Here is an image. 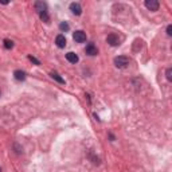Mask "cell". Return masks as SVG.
Segmentation results:
<instances>
[{
  "instance_id": "6",
  "label": "cell",
  "mask_w": 172,
  "mask_h": 172,
  "mask_svg": "<svg viewBox=\"0 0 172 172\" xmlns=\"http://www.w3.org/2000/svg\"><path fill=\"white\" fill-rule=\"evenodd\" d=\"M55 43L59 49H65V46H66V38H65V35L59 34V35L55 38Z\"/></svg>"
},
{
  "instance_id": "8",
  "label": "cell",
  "mask_w": 172,
  "mask_h": 172,
  "mask_svg": "<svg viewBox=\"0 0 172 172\" xmlns=\"http://www.w3.org/2000/svg\"><path fill=\"white\" fill-rule=\"evenodd\" d=\"M66 59H67L69 62H70V63H77V62L79 61L78 55H77L75 53H71V51H70V53H67V54H66Z\"/></svg>"
},
{
  "instance_id": "2",
  "label": "cell",
  "mask_w": 172,
  "mask_h": 172,
  "mask_svg": "<svg viewBox=\"0 0 172 172\" xmlns=\"http://www.w3.org/2000/svg\"><path fill=\"white\" fill-rule=\"evenodd\" d=\"M145 7L149 9V11H157L159 7H160V4H159L157 0H147Z\"/></svg>"
},
{
  "instance_id": "17",
  "label": "cell",
  "mask_w": 172,
  "mask_h": 172,
  "mask_svg": "<svg viewBox=\"0 0 172 172\" xmlns=\"http://www.w3.org/2000/svg\"><path fill=\"white\" fill-rule=\"evenodd\" d=\"M167 34H168V35H169V36H171V35H172V26H171V24H169V26H168V27H167Z\"/></svg>"
},
{
  "instance_id": "9",
  "label": "cell",
  "mask_w": 172,
  "mask_h": 172,
  "mask_svg": "<svg viewBox=\"0 0 172 172\" xmlns=\"http://www.w3.org/2000/svg\"><path fill=\"white\" fill-rule=\"evenodd\" d=\"M14 77L16 81H24L26 79V73L22 70H15L14 71Z\"/></svg>"
},
{
  "instance_id": "19",
  "label": "cell",
  "mask_w": 172,
  "mask_h": 172,
  "mask_svg": "<svg viewBox=\"0 0 172 172\" xmlns=\"http://www.w3.org/2000/svg\"><path fill=\"white\" fill-rule=\"evenodd\" d=\"M0 172H1V169H0Z\"/></svg>"
},
{
  "instance_id": "1",
  "label": "cell",
  "mask_w": 172,
  "mask_h": 172,
  "mask_svg": "<svg viewBox=\"0 0 172 172\" xmlns=\"http://www.w3.org/2000/svg\"><path fill=\"white\" fill-rule=\"evenodd\" d=\"M129 65V58L125 55H118L114 58V66L118 67V69H124Z\"/></svg>"
},
{
  "instance_id": "3",
  "label": "cell",
  "mask_w": 172,
  "mask_h": 172,
  "mask_svg": "<svg viewBox=\"0 0 172 172\" xmlns=\"http://www.w3.org/2000/svg\"><path fill=\"white\" fill-rule=\"evenodd\" d=\"M73 38L77 43H83V42L86 41V34H85L83 31H75L73 34Z\"/></svg>"
},
{
  "instance_id": "11",
  "label": "cell",
  "mask_w": 172,
  "mask_h": 172,
  "mask_svg": "<svg viewBox=\"0 0 172 172\" xmlns=\"http://www.w3.org/2000/svg\"><path fill=\"white\" fill-rule=\"evenodd\" d=\"M39 18L44 22V23H49L50 22V16H49V11H43V12H39Z\"/></svg>"
},
{
  "instance_id": "20",
  "label": "cell",
  "mask_w": 172,
  "mask_h": 172,
  "mask_svg": "<svg viewBox=\"0 0 172 172\" xmlns=\"http://www.w3.org/2000/svg\"><path fill=\"white\" fill-rule=\"evenodd\" d=\"M0 94H1V93H0Z\"/></svg>"
},
{
  "instance_id": "13",
  "label": "cell",
  "mask_w": 172,
  "mask_h": 172,
  "mask_svg": "<svg viewBox=\"0 0 172 172\" xmlns=\"http://www.w3.org/2000/svg\"><path fill=\"white\" fill-rule=\"evenodd\" d=\"M4 47H6L7 50H11L12 47H14V42L9 41V39H4Z\"/></svg>"
},
{
  "instance_id": "15",
  "label": "cell",
  "mask_w": 172,
  "mask_h": 172,
  "mask_svg": "<svg viewBox=\"0 0 172 172\" xmlns=\"http://www.w3.org/2000/svg\"><path fill=\"white\" fill-rule=\"evenodd\" d=\"M165 75H167V79H168V81H172V69H171V67H168V69H167Z\"/></svg>"
},
{
  "instance_id": "18",
  "label": "cell",
  "mask_w": 172,
  "mask_h": 172,
  "mask_svg": "<svg viewBox=\"0 0 172 172\" xmlns=\"http://www.w3.org/2000/svg\"><path fill=\"white\" fill-rule=\"evenodd\" d=\"M109 137H110V140H112V141H113V140H114V136H113V134H112V133H110V134H109Z\"/></svg>"
},
{
  "instance_id": "16",
  "label": "cell",
  "mask_w": 172,
  "mask_h": 172,
  "mask_svg": "<svg viewBox=\"0 0 172 172\" xmlns=\"http://www.w3.org/2000/svg\"><path fill=\"white\" fill-rule=\"evenodd\" d=\"M28 59H30V61H31V62H34V63H35V65H41V62H39L36 58H34V57H32V55H28Z\"/></svg>"
},
{
  "instance_id": "4",
  "label": "cell",
  "mask_w": 172,
  "mask_h": 172,
  "mask_svg": "<svg viewBox=\"0 0 172 172\" xmlns=\"http://www.w3.org/2000/svg\"><path fill=\"white\" fill-rule=\"evenodd\" d=\"M106 42H108L110 46H118L120 44V39L117 35H114V34H109L108 38H106Z\"/></svg>"
},
{
  "instance_id": "12",
  "label": "cell",
  "mask_w": 172,
  "mask_h": 172,
  "mask_svg": "<svg viewBox=\"0 0 172 172\" xmlns=\"http://www.w3.org/2000/svg\"><path fill=\"white\" fill-rule=\"evenodd\" d=\"M50 75H51V78H54V79H55L57 82H59V83H65V79L62 78V77L59 75L58 73H55V71H53V73L50 74Z\"/></svg>"
},
{
  "instance_id": "14",
  "label": "cell",
  "mask_w": 172,
  "mask_h": 172,
  "mask_svg": "<svg viewBox=\"0 0 172 172\" xmlns=\"http://www.w3.org/2000/svg\"><path fill=\"white\" fill-rule=\"evenodd\" d=\"M69 28H70V26H69V24L66 23V22H62L61 24H59V30H61V31H69Z\"/></svg>"
},
{
  "instance_id": "7",
  "label": "cell",
  "mask_w": 172,
  "mask_h": 172,
  "mask_svg": "<svg viewBox=\"0 0 172 172\" xmlns=\"http://www.w3.org/2000/svg\"><path fill=\"white\" fill-rule=\"evenodd\" d=\"M86 54H88V55H97V54H98V50H97V47L94 46L93 43H89L88 46H86Z\"/></svg>"
},
{
  "instance_id": "10",
  "label": "cell",
  "mask_w": 172,
  "mask_h": 172,
  "mask_svg": "<svg viewBox=\"0 0 172 172\" xmlns=\"http://www.w3.org/2000/svg\"><path fill=\"white\" fill-rule=\"evenodd\" d=\"M35 9H36L38 12L47 11V4L43 3V1H36V3H35Z\"/></svg>"
},
{
  "instance_id": "5",
  "label": "cell",
  "mask_w": 172,
  "mask_h": 172,
  "mask_svg": "<svg viewBox=\"0 0 172 172\" xmlns=\"http://www.w3.org/2000/svg\"><path fill=\"white\" fill-rule=\"evenodd\" d=\"M70 11L73 12L74 15H81L82 14V7H81V4L79 3H71L70 4Z\"/></svg>"
}]
</instances>
